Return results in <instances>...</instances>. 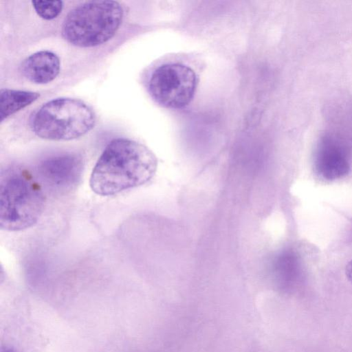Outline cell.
I'll use <instances>...</instances> for the list:
<instances>
[{
  "label": "cell",
  "instance_id": "7",
  "mask_svg": "<svg viewBox=\"0 0 352 352\" xmlns=\"http://www.w3.org/2000/svg\"><path fill=\"white\" fill-rule=\"evenodd\" d=\"M316 168L322 178L335 180L346 175L350 166L345 148L332 134L323 135L316 153Z\"/></svg>",
  "mask_w": 352,
  "mask_h": 352
},
{
  "label": "cell",
  "instance_id": "5",
  "mask_svg": "<svg viewBox=\"0 0 352 352\" xmlns=\"http://www.w3.org/2000/svg\"><path fill=\"white\" fill-rule=\"evenodd\" d=\"M197 83V76L190 67L180 63H168L158 67L153 72L148 90L160 104L180 109L192 100Z\"/></svg>",
  "mask_w": 352,
  "mask_h": 352
},
{
  "label": "cell",
  "instance_id": "10",
  "mask_svg": "<svg viewBox=\"0 0 352 352\" xmlns=\"http://www.w3.org/2000/svg\"><path fill=\"white\" fill-rule=\"evenodd\" d=\"M36 13L42 19L52 20L56 18L62 12V1H32Z\"/></svg>",
  "mask_w": 352,
  "mask_h": 352
},
{
  "label": "cell",
  "instance_id": "4",
  "mask_svg": "<svg viewBox=\"0 0 352 352\" xmlns=\"http://www.w3.org/2000/svg\"><path fill=\"white\" fill-rule=\"evenodd\" d=\"M95 112L83 101L58 98L45 103L34 114L31 127L39 138L71 140L90 131L95 126Z\"/></svg>",
  "mask_w": 352,
  "mask_h": 352
},
{
  "label": "cell",
  "instance_id": "12",
  "mask_svg": "<svg viewBox=\"0 0 352 352\" xmlns=\"http://www.w3.org/2000/svg\"><path fill=\"white\" fill-rule=\"evenodd\" d=\"M1 352H20L15 348L11 346H2L1 348Z\"/></svg>",
  "mask_w": 352,
  "mask_h": 352
},
{
  "label": "cell",
  "instance_id": "1",
  "mask_svg": "<svg viewBox=\"0 0 352 352\" xmlns=\"http://www.w3.org/2000/svg\"><path fill=\"white\" fill-rule=\"evenodd\" d=\"M157 160L146 146L127 138H116L105 147L90 177L97 195L109 196L142 186L155 175Z\"/></svg>",
  "mask_w": 352,
  "mask_h": 352
},
{
  "label": "cell",
  "instance_id": "2",
  "mask_svg": "<svg viewBox=\"0 0 352 352\" xmlns=\"http://www.w3.org/2000/svg\"><path fill=\"white\" fill-rule=\"evenodd\" d=\"M28 170L12 167L1 172L0 181V227L20 231L34 226L45 205L39 181Z\"/></svg>",
  "mask_w": 352,
  "mask_h": 352
},
{
  "label": "cell",
  "instance_id": "8",
  "mask_svg": "<svg viewBox=\"0 0 352 352\" xmlns=\"http://www.w3.org/2000/svg\"><path fill=\"white\" fill-rule=\"evenodd\" d=\"M58 56L48 50L36 52L27 57L22 64V73L36 84H47L54 80L60 72Z\"/></svg>",
  "mask_w": 352,
  "mask_h": 352
},
{
  "label": "cell",
  "instance_id": "9",
  "mask_svg": "<svg viewBox=\"0 0 352 352\" xmlns=\"http://www.w3.org/2000/svg\"><path fill=\"white\" fill-rule=\"evenodd\" d=\"M40 96L36 92L3 89L0 96V121L30 105Z\"/></svg>",
  "mask_w": 352,
  "mask_h": 352
},
{
  "label": "cell",
  "instance_id": "3",
  "mask_svg": "<svg viewBox=\"0 0 352 352\" xmlns=\"http://www.w3.org/2000/svg\"><path fill=\"white\" fill-rule=\"evenodd\" d=\"M123 14V8L118 1H87L67 14L62 24L61 34L65 40L73 45L98 46L115 35Z\"/></svg>",
  "mask_w": 352,
  "mask_h": 352
},
{
  "label": "cell",
  "instance_id": "11",
  "mask_svg": "<svg viewBox=\"0 0 352 352\" xmlns=\"http://www.w3.org/2000/svg\"><path fill=\"white\" fill-rule=\"evenodd\" d=\"M345 275L347 280L352 285V260L346 266Z\"/></svg>",
  "mask_w": 352,
  "mask_h": 352
},
{
  "label": "cell",
  "instance_id": "6",
  "mask_svg": "<svg viewBox=\"0 0 352 352\" xmlns=\"http://www.w3.org/2000/svg\"><path fill=\"white\" fill-rule=\"evenodd\" d=\"M84 169L80 155L76 153H62L41 160L36 173L38 181L48 188L58 192L74 189L79 184Z\"/></svg>",
  "mask_w": 352,
  "mask_h": 352
}]
</instances>
